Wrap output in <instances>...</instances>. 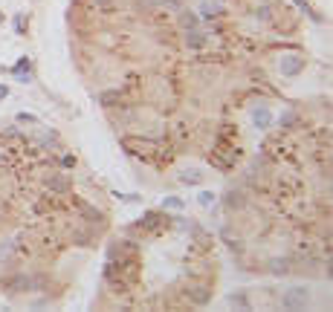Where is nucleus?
Masks as SVG:
<instances>
[{"mask_svg":"<svg viewBox=\"0 0 333 312\" xmlns=\"http://www.w3.org/2000/svg\"><path fill=\"white\" fill-rule=\"evenodd\" d=\"M197 202H200V205H212V202H215V194H212V191H200V196H197Z\"/></svg>","mask_w":333,"mask_h":312,"instance_id":"obj_20","label":"nucleus"},{"mask_svg":"<svg viewBox=\"0 0 333 312\" xmlns=\"http://www.w3.org/2000/svg\"><path fill=\"white\" fill-rule=\"evenodd\" d=\"M290 269H293V260H290V257H276V260H270V272L278 275V277L290 275Z\"/></svg>","mask_w":333,"mask_h":312,"instance_id":"obj_9","label":"nucleus"},{"mask_svg":"<svg viewBox=\"0 0 333 312\" xmlns=\"http://www.w3.org/2000/svg\"><path fill=\"white\" fill-rule=\"evenodd\" d=\"M0 21H3V15H0Z\"/></svg>","mask_w":333,"mask_h":312,"instance_id":"obj_26","label":"nucleus"},{"mask_svg":"<svg viewBox=\"0 0 333 312\" xmlns=\"http://www.w3.org/2000/svg\"><path fill=\"white\" fill-rule=\"evenodd\" d=\"M139 229L151 231V234H160V231H165V226H168V220L162 217V214H157V211H145L142 217L137 220Z\"/></svg>","mask_w":333,"mask_h":312,"instance_id":"obj_4","label":"nucleus"},{"mask_svg":"<svg viewBox=\"0 0 333 312\" xmlns=\"http://www.w3.org/2000/svg\"><path fill=\"white\" fill-rule=\"evenodd\" d=\"M46 191H49V194H55V196H64V194L73 191V182H70L64 173H55V176H49V179H46Z\"/></svg>","mask_w":333,"mask_h":312,"instance_id":"obj_5","label":"nucleus"},{"mask_svg":"<svg viewBox=\"0 0 333 312\" xmlns=\"http://www.w3.org/2000/svg\"><path fill=\"white\" fill-rule=\"evenodd\" d=\"M229 303L241 306V309H246V306H249V303H246V295H243V292H235V295H229Z\"/></svg>","mask_w":333,"mask_h":312,"instance_id":"obj_17","label":"nucleus"},{"mask_svg":"<svg viewBox=\"0 0 333 312\" xmlns=\"http://www.w3.org/2000/svg\"><path fill=\"white\" fill-rule=\"evenodd\" d=\"M270 122H273V119H270V113H267V110H258V116H255V125H258V127H270Z\"/></svg>","mask_w":333,"mask_h":312,"instance_id":"obj_18","label":"nucleus"},{"mask_svg":"<svg viewBox=\"0 0 333 312\" xmlns=\"http://www.w3.org/2000/svg\"><path fill=\"white\" fill-rule=\"evenodd\" d=\"M235 156H238V150H232L226 142H220V145H215V148H212V156H209V159H212V165H215V168H220V171H229L232 165L238 162Z\"/></svg>","mask_w":333,"mask_h":312,"instance_id":"obj_2","label":"nucleus"},{"mask_svg":"<svg viewBox=\"0 0 333 312\" xmlns=\"http://www.w3.org/2000/svg\"><path fill=\"white\" fill-rule=\"evenodd\" d=\"M180 26H183V29H197V26H200V21H197V15H194V12H188V9H185L183 15H180Z\"/></svg>","mask_w":333,"mask_h":312,"instance_id":"obj_13","label":"nucleus"},{"mask_svg":"<svg viewBox=\"0 0 333 312\" xmlns=\"http://www.w3.org/2000/svg\"><path fill=\"white\" fill-rule=\"evenodd\" d=\"M122 148L130 153V156H139V159H154L157 156V139H122Z\"/></svg>","mask_w":333,"mask_h":312,"instance_id":"obj_1","label":"nucleus"},{"mask_svg":"<svg viewBox=\"0 0 333 312\" xmlns=\"http://www.w3.org/2000/svg\"><path fill=\"white\" fill-rule=\"evenodd\" d=\"M270 15H273L270 6H261V9H258V18H261V21H270Z\"/></svg>","mask_w":333,"mask_h":312,"instance_id":"obj_24","label":"nucleus"},{"mask_svg":"<svg viewBox=\"0 0 333 312\" xmlns=\"http://www.w3.org/2000/svg\"><path fill=\"white\" fill-rule=\"evenodd\" d=\"M185 295L191 298V303L203 306V303H209V298H212V289H209V286H188V289H185Z\"/></svg>","mask_w":333,"mask_h":312,"instance_id":"obj_7","label":"nucleus"},{"mask_svg":"<svg viewBox=\"0 0 333 312\" xmlns=\"http://www.w3.org/2000/svg\"><path fill=\"white\" fill-rule=\"evenodd\" d=\"M307 295H310V292L304 286H293V289L284 292L281 306H284V309H301V306H307Z\"/></svg>","mask_w":333,"mask_h":312,"instance_id":"obj_3","label":"nucleus"},{"mask_svg":"<svg viewBox=\"0 0 333 312\" xmlns=\"http://www.w3.org/2000/svg\"><path fill=\"white\" fill-rule=\"evenodd\" d=\"M61 165H64V168H76V156H73V153H64V156H61Z\"/></svg>","mask_w":333,"mask_h":312,"instance_id":"obj_23","label":"nucleus"},{"mask_svg":"<svg viewBox=\"0 0 333 312\" xmlns=\"http://www.w3.org/2000/svg\"><path fill=\"white\" fill-rule=\"evenodd\" d=\"M125 98V90H119V87H113V90H104L102 95H99V101L104 104V107H113V104H119Z\"/></svg>","mask_w":333,"mask_h":312,"instance_id":"obj_10","label":"nucleus"},{"mask_svg":"<svg viewBox=\"0 0 333 312\" xmlns=\"http://www.w3.org/2000/svg\"><path fill=\"white\" fill-rule=\"evenodd\" d=\"M93 6L102 12H110V9H116V0H93Z\"/></svg>","mask_w":333,"mask_h":312,"instance_id":"obj_19","label":"nucleus"},{"mask_svg":"<svg viewBox=\"0 0 333 312\" xmlns=\"http://www.w3.org/2000/svg\"><path fill=\"white\" fill-rule=\"evenodd\" d=\"M185 44L188 46H203L206 44V38H203L200 29H185Z\"/></svg>","mask_w":333,"mask_h":312,"instance_id":"obj_12","label":"nucleus"},{"mask_svg":"<svg viewBox=\"0 0 333 312\" xmlns=\"http://www.w3.org/2000/svg\"><path fill=\"white\" fill-rule=\"evenodd\" d=\"M203 182V171L200 168H185L180 173V185H200Z\"/></svg>","mask_w":333,"mask_h":312,"instance_id":"obj_11","label":"nucleus"},{"mask_svg":"<svg viewBox=\"0 0 333 312\" xmlns=\"http://www.w3.org/2000/svg\"><path fill=\"white\" fill-rule=\"evenodd\" d=\"M278 67H281L284 75H299L301 67H304V58L301 55H284L281 61H278Z\"/></svg>","mask_w":333,"mask_h":312,"instance_id":"obj_6","label":"nucleus"},{"mask_svg":"<svg viewBox=\"0 0 333 312\" xmlns=\"http://www.w3.org/2000/svg\"><path fill=\"white\" fill-rule=\"evenodd\" d=\"M203 15H206V18H220V15H223V6L215 3V0H206V3H203Z\"/></svg>","mask_w":333,"mask_h":312,"instance_id":"obj_14","label":"nucleus"},{"mask_svg":"<svg viewBox=\"0 0 333 312\" xmlns=\"http://www.w3.org/2000/svg\"><path fill=\"white\" fill-rule=\"evenodd\" d=\"M3 286L9 289V292H18V289H32V277L29 275H15L9 280H3Z\"/></svg>","mask_w":333,"mask_h":312,"instance_id":"obj_8","label":"nucleus"},{"mask_svg":"<svg viewBox=\"0 0 333 312\" xmlns=\"http://www.w3.org/2000/svg\"><path fill=\"white\" fill-rule=\"evenodd\" d=\"M12 72H15V75H21V78H26V72H29V61H26V58H21V61L12 67Z\"/></svg>","mask_w":333,"mask_h":312,"instance_id":"obj_16","label":"nucleus"},{"mask_svg":"<svg viewBox=\"0 0 333 312\" xmlns=\"http://www.w3.org/2000/svg\"><path fill=\"white\" fill-rule=\"evenodd\" d=\"M6 95H9V87H3V84H0V98H6Z\"/></svg>","mask_w":333,"mask_h":312,"instance_id":"obj_25","label":"nucleus"},{"mask_svg":"<svg viewBox=\"0 0 333 312\" xmlns=\"http://www.w3.org/2000/svg\"><path fill=\"white\" fill-rule=\"evenodd\" d=\"M162 205H165V208H183V199H177V196H168V199H162Z\"/></svg>","mask_w":333,"mask_h":312,"instance_id":"obj_22","label":"nucleus"},{"mask_svg":"<svg viewBox=\"0 0 333 312\" xmlns=\"http://www.w3.org/2000/svg\"><path fill=\"white\" fill-rule=\"evenodd\" d=\"M293 125H299V116L296 113H287L284 119H281V127H293Z\"/></svg>","mask_w":333,"mask_h":312,"instance_id":"obj_21","label":"nucleus"},{"mask_svg":"<svg viewBox=\"0 0 333 312\" xmlns=\"http://www.w3.org/2000/svg\"><path fill=\"white\" fill-rule=\"evenodd\" d=\"M226 205L229 208H241L243 205V194L241 191H229V194H226Z\"/></svg>","mask_w":333,"mask_h":312,"instance_id":"obj_15","label":"nucleus"}]
</instances>
